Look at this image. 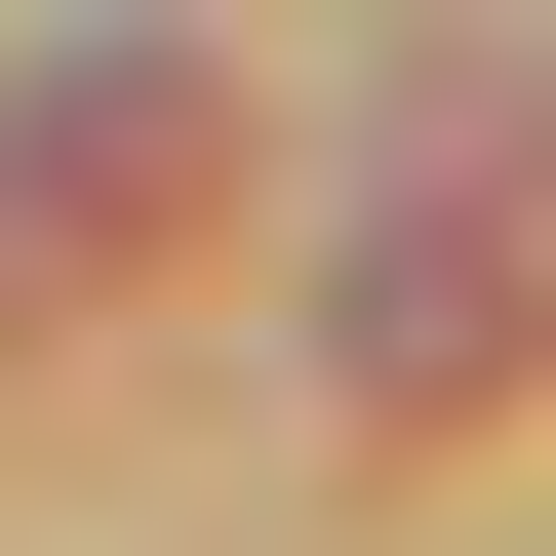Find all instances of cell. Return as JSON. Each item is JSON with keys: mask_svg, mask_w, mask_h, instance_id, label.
<instances>
[{"mask_svg": "<svg viewBox=\"0 0 556 556\" xmlns=\"http://www.w3.org/2000/svg\"><path fill=\"white\" fill-rule=\"evenodd\" d=\"M160 199H199V80H80L40 160H0V278H80V239H160Z\"/></svg>", "mask_w": 556, "mask_h": 556, "instance_id": "1", "label": "cell"}]
</instances>
